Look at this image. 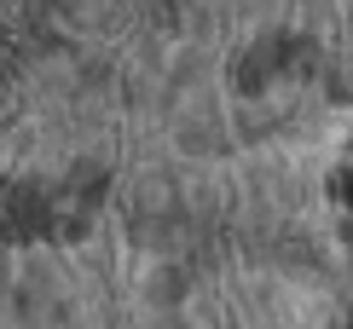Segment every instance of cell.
<instances>
[{"label": "cell", "mask_w": 353, "mask_h": 329, "mask_svg": "<svg viewBox=\"0 0 353 329\" xmlns=\"http://www.w3.org/2000/svg\"><path fill=\"white\" fill-rule=\"evenodd\" d=\"M336 191H342V197L353 202V162H347V168H342V179H336Z\"/></svg>", "instance_id": "obj_1"}]
</instances>
